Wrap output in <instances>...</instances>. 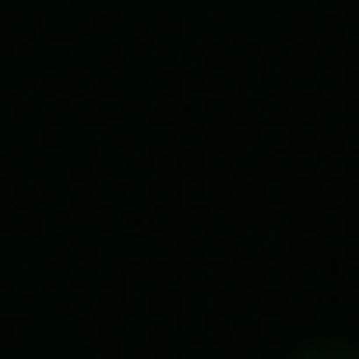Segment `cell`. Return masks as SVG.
<instances>
[{"label":"cell","mask_w":359,"mask_h":359,"mask_svg":"<svg viewBox=\"0 0 359 359\" xmlns=\"http://www.w3.org/2000/svg\"><path fill=\"white\" fill-rule=\"evenodd\" d=\"M289 359H359V345H352V338H310V345H296Z\"/></svg>","instance_id":"1"}]
</instances>
